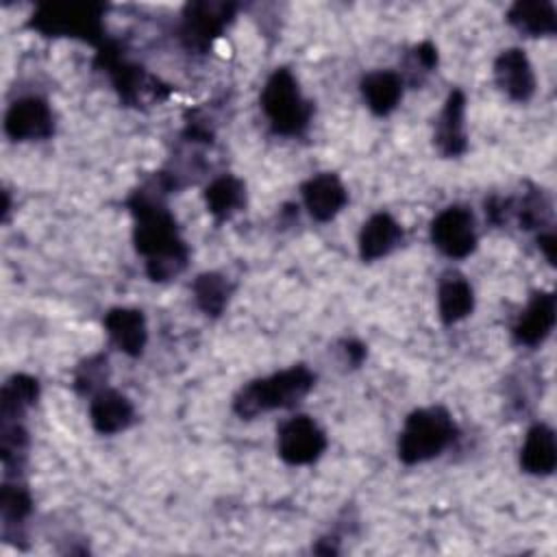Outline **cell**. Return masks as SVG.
<instances>
[{"label": "cell", "instance_id": "d6986e66", "mask_svg": "<svg viewBox=\"0 0 557 557\" xmlns=\"http://www.w3.org/2000/svg\"><path fill=\"white\" fill-rule=\"evenodd\" d=\"M361 96L376 115L392 113L403 98V76L392 70H376L361 78Z\"/></svg>", "mask_w": 557, "mask_h": 557}, {"label": "cell", "instance_id": "5b68a950", "mask_svg": "<svg viewBox=\"0 0 557 557\" xmlns=\"http://www.w3.org/2000/svg\"><path fill=\"white\" fill-rule=\"evenodd\" d=\"M100 4H44L33 17L30 26L48 37H78L87 44H104Z\"/></svg>", "mask_w": 557, "mask_h": 557}, {"label": "cell", "instance_id": "6da1fadb", "mask_svg": "<svg viewBox=\"0 0 557 557\" xmlns=\"http://www.w3.org/2000/svg\"><path fill=\"white\" fill-rule=\"evenodd\" d=\"M168 191H157L154 187L137 189L131 200V213L135 218L133 242L139 255L146 257V274L152 281H170L183 272L187 265L189 250L181 239L174 215L165 209L161 196Z\"/></svg>", "mask_w": 557, "mask_h": 557}, {"label": "cell", "instance_id": "4fadbf2b", "mask_svg": "<svg viewBox=\"0 0 557 557\" xmlns=\"http://www.w3.org/2000/svg\"><path fill=\"white\" fill-rule=\"evenodd\" d=\"M463 113H466V96L461 89H453L435 122V135H433V141L444 157H459L468 148Z\"/></svg>", "mask_w": 557, "mask_h": 557}, {"label": "cell", "instance_id": "5bb4252c", "mask_svg": "<svg viewBox=\"0 0 557 557\" xmlns=\"http://www.w3.org/2000/svg\"><path fill=\"white\" fill-rule=\"evenodd\" d=\"M104 329L111 342L122 352L131 357H139L144 352L148 331H146V318L139 309H131V307L109 309L104 315Z\"/></svg>", "mask_w": 557, "mask_h": 557}, {"label": "cell", "instance_id": "e0dca14e", "mask_svg": "<svg viewBox=\"0 0 557 557\" xmlns=\"http://www.w3.org/2000/svg\"><path fill=\"white\" fill-rule=\"evenodd\" d=\"M403 242V228L389 213H374L366 220L359 233V257L363 261H376L387 257Z\"/></svg>", "mask_w": 557, "mask_h": 557}, {"label": "cell", "instance_id": "cb8c5ba5", "mask_svg": "<svg viewBox=\"0 0 557 557\" xmlns=\"http://www.w3.org/2000/svg\"><path fill=\"white\" fill-rule=\"evenodd\" d=\"M191 292L200 311H205L207 315H220L228 302L231 285L218 272H202L196 276Z\"/></svg>", "mask_w": 557, "mask_h": 557}, {"label": "cell", "instance_id": "44dd1931", "mask_svg": "<svg viewBox=\"0 0 557 557\" xmlns=\"http://www.w3.org/2000/svg\"><path fill=\"white\" fill-rule=\"evenodd\" d=\"M507 20L520 33L531 37L553 35L557 30L555 7L548 0H518L511 4Z\"/></svg>", "mask_w": 557, "mask_h": 557}, {"label": "cell", "instance_id": "9c48e42d", "mask_svg": "<svg viewBox=\"0 0 557 557\" xmlns=\"http://www.w3.org/2000/svg\"><path fill=\"white\" fill-rule=\"evenodd\" d=\"M276 448L285 463L307 466L324 453L326 437L309 416H296L281 426Z\"/></svg>", "mask_w": 557, "mask_h": 557}, {"label": "cell", "instance_id": "8992f818", "mask_svg": "<svg viewBox=\"0 0 557 557\" xmlns=\"http://www.w3.org/2000/svg\"><path fill=\"white\" fill-rule=\"evenodd\" d=\"M100 67L111 76L113 87L117 89L120 98L126 104L139 107L150 100H163L170 89L159 83V78L150 76L144 67H137L128 61H124L113 44H102L98 52Z\"/></svg>", "mask_w": 557, "mask_h": 557}, {"label": "cell", "instance_id": "7402d4cb", "mask_svg": "<svg viewBox=\"0 0 557 557\" xmlns=\"http://www.w3.org/2000/svg\"><path fill=\"white\" fill-rule=\"evenodd\" d=\"M205 202L209 213L222 222L228 220L233 213H237L246 202V187L244 183L233 174H222L213 178L205 189Z\"/></svg>", "mask_w": 557, "mask_h": 557}, {"label": "cell", "instance_id": "7c38bea8", "mask_svg": "<svg viewBox=\"0 0 557 557\" xmlns=\"http://www.w3.org/2000/svg\"><path fill=\"white\" fill-rule=\"evenodd\" d=\"M300 194H302L305 209L318 222L333 220L348 202V191L333 172H322L311 176L309 181L302 183Z\"/></svg>", "mask_w": 557, "mask_h": 557}, {"label": "cell", "instance_id": "d4e9b609", "mask_svg": "<svg viewBox=\"0 0 557 557\" xmlns=\"http://www.w3.org/2000/svg\"><path fill=\"white\" fill-rule=\"evenodd\" d=\"M0 509L4 529L15 522H22L30 513V494L22 483H4L0 492Z\"/></svg>", "mask_w": 557, "mask_h": 557}, {"label": "cell", "instance_id": "52a82bcc", "mask_svg": "<svg viewBox=\"0 0 557 557\" xmlns=\"http://www.w3.org/2000/svg\"><path fill=\"white\" fill-rule=\"evenodd\" d=\"M235 7L228 2H189L183 11L181 37L189 50L205 52L233 20Z\"/></svg>", "mask_w": 557, "mask_h": 557}, {"label": "cell", "instance_id": "ffe728a7", "mask_svg": "<svg viewBox=\"0 0 557 557\" xmlns=\"http://www.w3.org/2000/svg\"><path fill=\"white\" fill-rule=\"evenodd\" d=\"M472 307H474V294L470 283L457 272L444 274L437 287V311L442 322L455 324L463 320L468 313H472Z\"/></svg>", "mask_w": 557, "mask_h": 557}, {"label": "cell", "instance_id": "3957f363", "mask_svg": "<svg viewBox=\"0 0 557 557\" xmlns=\"http://www.w3.org/2000/svg\"><path fill=\"white\" fill-rule=\"evenodd\" d=\"M457 426L442 407L416 409L407 416L398 437V459L407 466L437 457L453 440Z\"/></svg>", "mask_w": 557, "mask_h": 557}, {"label": "cell", "instance_id": "7a4b0ae2", "mask_svg": "<svg viewBox=\"0 0 557 557\" xmlns=\"http://www.w3.org/2000/svg\"><path fill=\"white\" fill-rule=\"evenodd\" d=\"M313 381L315 374L302 363L274 372L265 379H255L235 394L233 411L239 418L250 420L272 409H289L309 394Z\"/></svg>", "mask_w": 557, "mask_h": 557}, {"label": "cell", "instance_id": "4316f807", "mask_svg": "<svg viewBox=\"0 0 557 557\" xmlns=\"http://www.w3.org/2000/svg\"><path fill=\"white\" fill-rule=\"evenodd\" d=\"M537 244H540V250L544 252L546 261L550 265H555V235L553 233H544L537 237Z\"/></svg>", "mask_w": 557, "mask_h": 557}, {"label": "cell", "instance_id": "ac0fdd59", "mask_svg": "<svg viewBox=\"0 0 557 557\" xmlns=\"http://www.w3.org/2000/svg\"><path fill=\"white\" fill-rule=\"evenodd\" d=\"M520 466L524 472L535 476H546L557 466V444L555 433L546 424H533L527 431L524 444L520 448Z\"/></svg>", "mask_w": 557, "mask_h": 557}, {"label": "cell", "instance_id": "ba28073f", "mask_svg": "<svg viewBox=\"0 0 557 557\" xmlns=\"http://www.w3.org/2000/svg\"><path fill=\"white\" fill-rule=\"evenodd\" d=\"M433 246L450 259L468 257L476 246L474 215L466 207H446L431 222Z\"/></svg>", "mask_w": 557, "mask_h": 557}, {"label": "cell", "instance_id": "484cf974", "mask_svg": "<svg viewBox=\"0 0 557 557\" xmlns=\"http://www.w3.org/2000/svg\"><path fill=\"white\" fill-rule=\"evenodd\" d=\"M435 65H437V50H435V46H433L431 41H422V44H418V46L409 52L407 70H409L411 74L418 72L420 76H424V74H429Z\"/></svg>", "mask_w": 557, "mask_h": 557}, {"label": "cell", "instance_id": "277c9868", "mask_svg": "<svg viewBox=\"0 0 557 557\" xmlns=\"http://www.w3.org/2000/svg\"><path fill=\"white\" fill-rule=\"evenodd\" d=\"M261 109L278 135H300L311 120V102L300 94L294 74L278 67L270 74L261 91Z\"/></svg>", "mask_w": 557, "mask_h": 557}, {"label": "cell", "instance_id": "9a60e30c", "mask_svg": "<svg viewBox=\"0 0 557 557\" xmlns=\"http://www.w3.org/2000/svg\"><path fill=\"white\" fill-rule=\"evenodd\" d=\"M133 418V403L117 389H100L89 403L91 426L102 435H113L128 429Z\"/></svg>", "mask_w": 557, "mask_h": 557}, {"label": "cell", "instance_id": "2e32d148", "mask_svg": "<svg viewBox=\"0 0 557 557\" xmlns=\"http://www.w3.org/2000/svg\"><path fill=\"white\" fill-rule=\"evenodd\" d=\"M555 326V296L537 292L513 326V339L524 346L542 344Z\"/></svg>", "mask_w": 557, "mask_h": 557}, {"label": "cell", "instance_id": "30bf717a", "mask_svg": "<svg viewBox=\"0 0 557 557\" xmlns=\"http://www.w3.org/2000/svg\"><path fill=\"white\" fill-rule=\"evenodd\" d=\"M54 131L52 111L39 96L17 98L4 115V133L15 141L46 139Z\"/></svg>", "mask_w": 557, "mask_h": 557}, {"label": "cell", "instance_id": "8fae6325", "mask_svg": "<svg viewBox=\"0 0 557 557\" xmlns=\"http://www.w3.org/2000/svg\"><path fill=\"white\" fill-rule=\"evenodd\" d=\"M494 81L500 91L516 102H527L535 94V74L520 48H507L496 57Z\"/></svg>", "mask_w": 557, "mask_h": 557}, {"label": "cell", "instance_id": "603a6c76", "mask_svg": "<svg viewBox=\"0 0 557 557\" xmlns=\"http://www.w3.org/2000/svg\"><path fill=\"white\" fill-rule=\"evenodd\" d=\"M39 394V385L37 379L28 376V374H13L0 394V416L2 422H17V418L30 407L35 405Z\"/></svg>", "mask_w": 557, "mask_h": 557}]
</instances>
